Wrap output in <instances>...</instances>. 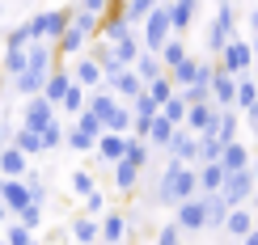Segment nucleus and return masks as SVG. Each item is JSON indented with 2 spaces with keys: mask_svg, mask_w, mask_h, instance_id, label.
<instances>
[{
  "mask_svg": "<svg viewBox=\"0 0 258 245\" xmlns=\"http://www.w3.org/2000/svg\"><path fill=\"white\" fill-rule=\"evenodd\" d=\"M0 199L9 203V211H21L30 203V186H26V174L21 178H5V190H0Z\"/></svg>",
  "mask_w": 258,
  "mask_h": 245,
  "instance_id": "24",
  "label": "nucleus"
},
{
  "mask_svg": "<svg viewBox=\"0 0 258 245\" xmlns=\"http://www.w3.org/2000/svg\"><path fill=\"white\" fill-rule=\"evenodd\" d=\"M161 114H165V119L174 123V127H178V123H186V98H182V93H174V98L161 106Z\"/></svg>",
  "mask_w": 258,
  "mask_h": 245,
  "instance_id": "40",
  "label": "nucleus"
},
{
  "mask_svg": "<svg viewBox=\"0 0 258 245\" xmlns=\"http://www.w3.org/2000/svg\"><path fill=\"white\" fill-rule=\"evenodd\" d=\"M174 220L186 228V237L190 232H203V195H190L182 203H174Z\"/></svg>",
  "mask_w": 258,
  "mask_h": 245,
  "instance_id": "15",
  "label": "nucleus"
},
{
  "mask_svg": "<svg viewBox=\"0 0 258 245\" xmlns=\"http://www.w3.org/2000/svg\"><path fill=\"white\" fill-rule=\"evenodd\" d=\"M106 5H110V0H77V9H85V13H106Z\"/></svg>",
  "mask_w": 258,
  "mask_h": 245,
  "instance_id": "50",
  "label": "nucleus"
},
{
  "mask_svg": "<svg viewBox=\"0 0 258 245\" xmlns=\"http://www.w3.org/2000/svg\"><path fill=\"white\" fill-rule=\"evenodd\" d=\"M229 207H233V203L220 195V190H208V195H203V232H220Z\"/></svg>",
  "mask_w": 258,
  "mask_h": 245,
  "instance_id": "14",
  "label": "nucleus"
},
{
  "mask_svg": "<svg viewBox=\"0 0 258 245\" xmlns=\"http://www.w3.org/2000/svg\"><path fill=\"white\" fill-rule=\"evenodd\" d=\"M169 34H174V21H169V5H161V0H157V5L144 13V21H140V42H144L148 51H161Z\"/></svg>",
  "mask_w": 258,
  "mask_h": 245,
  "instance_id": "3",
  "label": "nucleus"
},
{
  "mask_svg": "<svg viewBox=\"0 0 258 245\" xmlns=\"http://www.w3.org/2000/svg\"><path fill=\"white\" fill-rule=\"evenodd\" d=\"M250 47H254V55H258V34H250Z\"/></svg>",
  "mask_w": 258,
  "mask_h": 245,
  "instance_id": "57",
  "label": "nucleus"
},
{
  "mask_svg": "<svg viewBox=\"0 0 258 245\" xmlns=\"http://www.w3.org/2000/svg\"><path fill=\"white\" fill-rule=\"evenodd\" d=\"M5 237L13 241V245H30V241H34V228H30V224H21V220H13V224L5 228Z\"/></svg>",
  "mask_w": 258,
  "mask_h": 245,
  "instance_id": "44",
  "label": "nucleus"
},
{
  "mask_svg": "<svg viewBox=\"0 0 258 245\" xmlns=\"http://www.w3.org/2000/svg\"><path fill=\"white\" fill-rule=\"evenodd\" d=\"M241 241H245V245H258V224H254L250 232H245V237H241Z\"/></svg>",
  "mask_w": 258,
  "mask_h": 245,
  "instance_id": "53",
  "label": "nucleus"
},
{
  "mask_svg": "<svg viewBox=\"0 0 258 245\" xmlns=\"http://www.w3.org/2000/svg\"><path fill=\"white\" fill-rule=\"evenodd\" d=\"M13 144H17L26 156L47 152V148H42V131H34V127H26V123H17V127H13Z\"/></svg>",
  "mask_w": 258,
  "mask_h": 245,
  "instance_id": "26",
  "label": "nucleus"
},
{
  "mask_svg": "<svg viewBox=\"0 0 258 245\" xmlns=\"http://www.w3.org/2000/svg\"><path fill=\"white\" fill-rule=\"evenodd\" d=\"M68 85H72V68H63V63H55V68H51V76L42 80V98H47L51 106H59V98L68 93Z\"/></svg>",
  "mask_w": 258,
  "mask_h": 245,
  "instance_id": "18",
  "label": "nucleus"
},
{
  "mask_svg": "<svg viewBox=\"0 0 258 245\" xmlns=\"http://www.w3.org/2000/svg\"><path fill=\"white\" fill-rule=\"evenodd\" d=\"M245 21H250V34H258V9H250V13H245Z\"/></svg>",
  "mask_w": 258,
  "mask_h": 245,
  "instance_id": "52",
  "label": "nucleus"
},
{
  "mask_svg": "<svg viewBox=\"0 0 258 245\" xmlns=\"http://www.w3.org/2000/svg\"><path fill=\"white\" fill-rule=\"evenodd\" d=\"M153 5H157V0H123V13H127V21H136V26H140Z\"/></svg>",
  "mask_w": 258,
  "mask_h": 245,
  "instance_id": "45",
  "label": "nucleus"
},
{
  "mask_svg": "<svg viewBox=\"0 0 258 245\" xmlns=\"http://www.w3.org/2000/svg\"><path fill=\"white\" fill-rule=\"evenodd\" d=\"M72 123H77V127H81L85 135H93V140H98V135L106 131V127H102V119H98V114L89 110V106H85V110H81V114H77V119H72Z\"/></svg>",
  "mask_w": 258,
  "mask_h": 245,
  "instance_id": "39",
  "label": "nucleus"
},
{
  "mask_svg": "<svg viewBox=\"0 0 258 245\" xmlns=\"http://www.w3.org/2000/svg\"><path fill=\"white\" fill-rule=\"evenodd\" d=\"M195 148H199V135L190 131L186 123H178V127H174V135H169V144L161 148V152H165V156H174V161L195 165Z\"/></svg>",
  "mask_w": 258,
  "mask_h": 245,
  "instance_id": "10",
  "label": "nucleus"
},
{
  "mask_svg": "<svg viewBox=\"0 0 258 245\" xmlns=\"http://www.w3.org/2000/svg\"><path fill=\"white\" fill-rule=\"evenodd\" d=\"M157 55H161V63H165V68H174V63H178V59H186L190 51H186V42H182L178 34H169V38H165V47H161Z\"/></svg>",
  "mask_w": 258,
  "mask_h": 245,
  "instance_id": "35",
  "label": "nucleus"
},
{
  "mask_svg": "<svg viewBox=\"0 0 258 245\" xmlns=\"http://www.w3.org/2000/svg\"><path fill=\"white\" fill-rule=\"evenodd\" d=\"M220 165L224 169H245V165H250V148H245L241 140H229L220 148Z\"/></svg>",
  "mask_w": 258,
  "mask_h": 245,
  "instance_id": "30",
  "label": "nucleus"
},
{
  "mask_svg": "<svg viewBox=\"0 0 258 245\" xmlns=\"http://www.w3.org/2000/svg\"><path fill=\"white\" fill-rule=\"evenodd\" d=\"M199 5H203V0H169V21H174V34H178V30H186L190 21H195Z\"/></svg>",
  "mask_w": 258,
  "mask_h": 245,
  "instance_id": "27",
  "label": "nucleus"
},
{
  "mask_svg": "<svg viewBox=\"0 0 258 245\" xmlns=\"http://www.w3.org/2000/svg\"><path fill=\"white\" fill-rule=\"evenodd\" d=\"M140 178H144V165H136L132 156H119V161L110 165V186L119 190V195H136Z\"/></svg>",
  "mask_w": 258,
  "mask_h": 245,
  "instance_id": "9",
  "label": "nucleus"
},
{
  "mask_svg": "<svg viewBox=\"0 0 258 245\" xmlns=\"http://www.w3.org/2000/svg\"><path fill=\"white\" fill-rule=\"evenodd\" d=\"M68 186H72V195H77V199H85V195H89L93 186H98V178H93L89 169H72V178H68Z\"/></svg>",
  "mask_w": 258,
  "mask_h": 245,
  "instance_id": "37",
  "label": "nucleus"
},
{
  "mask_svg": "<svg viewBox=\"0 0 258 245\" xmlns=\"http://www.w3.org/2000/svg\"><path fill=\"white\" fill-rule=\"evenodd\" d=\"M241 123L250 127V131H254V140H258V102L250 106V110H241Z\"/></svg>",
  "mask_w": 258,
  "mask_h": 245,
  "instance_id": "49",
  "label": "nucleus"
},
{
  "mask_svg": "<svg viewBox=\"0 0 258 245\" xmlns=\"http://www.w3.org/2000/svg\"><path fill=\"white\" fill-rule=\"evenodd\" d=\"M72 9H77V5H55V9H38V13H30V34L55 42L63 34V26L72 21Z\"/></svg>",
  "mask_w": 258,
  "mask_h": 245,
  "instance_id": "4",
  "label": "nucleus"
},
{
  "mask_svg": "<svg viewBox=\"0 0 258 245\" xmlns=\"http://www.w3.org/2000/svg\"><path fill=\"white\" fill-rule=\"evenodd\" d=\"M102 85H106V89H110V93H119L123 102H132L136 93L144 89V80H140V72L132 68V63H123V68H114V72H106V76H102Z\"/></svg>",
  "mask_w": 258,
  "mask_h": 245,
  "instance_id": "8",
  "label": "nucleus"
},
{
  "mask_svg": "<svg viewBox=\"0 0 258 245\" xmlns=\"http://www.w3.org/2000/svg\"><path fill=\"white\" fill-rule=\"evenodd\" d=\"M190 195H199L195 165L174 161V156H169L165 169L153 178V186L144 190V203H148V207H174V203H182V199H190Z\"/></svg>",
  "mask_w": 258,
  "mask_h": 245,
  "instance_id": "1",
  "label": "nucleus"
},
{
  "mask_svg": "<svg viewBox=\"0 0 258 245\" xmlns=\"http://www.w3.org/2000/svg\"><path fill=\"white\" fill-rule=\"evenodd\" d=\"M93 144H98V140H93V135H85L77 123L63 127V148H68V152H93Z\"/></svg>",
  "mask_w": 258,
  "mask_h": 245,
  "instance_id": "33",
  "label": "nucleus"
},
{
  "mask_svg": "<svg viewBox=\"0 0 258 245\" xmlns=\"http://www.w3.org/2000/svg\"><path fill=\"white\" fill-rule=\"evenodd\" d=\"M119 156H127V131H102L98 144H93V161L110 169Z\"/></svg>",
  "mask_w": 258,
  "mask_h": 245,
  "instance_id": "11",
  "label": "nucleus"
},
{
  "mask_svg": "<svg viewBox=\"0 0 258 245\" xmlns=\"http://www.w3.org/2000/svg\"><path fill=\"white\" fill-rule=\"evenodd\" d=\"M26 169H30V156L21 152L13 140H9L5 148H0V174H5V178H21Z\"/></svg>",
  "mask_w": 258,
  "mask_h": 245,
  "instance_id": "20",
  "label": "nucleus"
},
{
  "mask_svg": "<svg viewBox=\"0 0 258 245\" xmlns=\"http://www.w3.org/2000/svg\"><path fill=\"white\" fill-rule=\"evenodd\" d=\"M9 216H13V211H9V203L0 199V224H9Z\"/></svg>",
  "mask_w": 258,
  "mask_h": 245,
  "instance_id": "54",
  "label": "nucleus"
},
{
  "mask_svg": "<svg viewBox=\"0 0 258 245\" xmlns=\"http://www.w3.org/2000/svg\"><path fill=\"white\" fill-rule=\"evenodd\" d=\"M220 148H224V140L216 131H199V148H195V165L199 161H220Z\"/></svg>",
  "mask_w": 258,
  "mask_h": 245,
  "instance_id": "31",
  "label": "nucleus"
},
{
  "mask_svg": "<svg viewBox=\"0 0 258 245\" xmlns=\"http://www.w3.org/2000/svg\"><path fill=\"white\" fill-rule=\"evenodd\" d=\"M132 68L140 72V80H153V76H161V72H165V63H161V55H157V51H148V47H140V55L132 59Z\"/></svg>",
  "mask_w": 258,
  "mask_h": 245,
  "instance_id": "25",
  "label": "nucleus"
},
{
  "mask_svg": "<svg viewBox=\"0 0 258 245\" xmlns=\"http://www.w3.org/2000/svg\"><path fill=\"white\" fill-rule=\"evenodd\" d=\"M216 119H220V106L216 102H195V106H186V127L190 131H212L216 127Z\"/></svg>",
  "mask_w": 258,
  "mask_h": 245,
  "instance_id": "17",
  "label": "nucleus"
},
{
  "mask_svg": "<svg viewBox=\"0 0 258 245\" xmlns=\"http://www.w3.org/2000/svg\"><path fill=\"white\" fill-rule=\"evenodd\" d=\"M254 59H258V55H254L250 38H237V34H233V38L220 47L216 68H224V72H233V76H237V72H254Z\"/></svg>",
  "mask_w": 258,
  "mask_h": 245,
  "instance_id": "6",
  "label": "nucleus"
},
{
  "mask_svg": "<svg viewBox=\"0 0 258 245\" xmlns=\"http://www.w3.org/2000/svg\"><path fill=\"white\" fill-rule=\"evenodd\" d=\"M250 174H254V182H258V152L250 156Z\"/></svg>",
  "mask_w": 258,
  "mask_h": 245,
  "instance_id": "56",
  "label": "nucleus"
},
{
  "mask_svg": "<svg viewBox=\"0 0 258 245\" xmlns=\"http://www.w3.org/2000/svg\"><path fill=\"white\" fill-rule=\"evenodd\" d=\"M157 110H161V106L153 102V93H148V89H140L136 98H132V114H157Z\"/></svg>",
  "mask_w": 258,
  "mask_h": 245,
  "instance_id": "47",
  "label": "nucleus"
},
{
  "mask_svg": "<svg viewBox=\"0 0 258 245\" xmlns=\"http://www.w3.org/2000/svg\"><path fill=\"white\" fill-rule=\"evenodd\" d=\"M127 156H132V161L136 165H153V144H148L144 140V135H132V131H127Z\"/></svg>",
  "mask_w": 258,
  "mask_h": 245,
  "instance_id": "34",
  "label": "nucleus"
},
{
  "mask_svg": "<svg viewBox=\"0 0 258 245\" xmlns=\"http://www.w3.org/2000/svg\"><path fill=\"white\" fill-rule=\"evenodd\" d=\"M153 237H157L161 245H178V241H186V228H182L178 220H165V224L153 228Z\"/></svg>",
  "mask_w": 258,
  "mask_h": 245,
  "instance_id": "36",
  "label": "nucleus"
},
{
  "mask_svg": "<svg viewBox=\"0 0 258 245\" xmlns=\"http://www.w3.org/2000/svg\"><path fill=\"white\" fill-rule=\"evenodd\" d=\"M110 47H114V55H119V63H132L144 42H140V34H132V38H123V42H110Z\"/></svg>",
  "mask_w": 258,
  "mask_h": 245,
  "instance_id": "42",
  "label": "nucleus"
},
{
  "mask_svg": "<svg viewBox=\"0 0 258 245\" xmlns=\"http://www.w3.org/2000/svg\"><path fill=\"white\" fill-rule=\"evenodd\" d=\"M26 186H30V199L47 203V195H51V190H47V178H42V174H30V169H26Z\"/></svg>",
  "mask_w": 258,
  "mask_h": 245,
  "instance_id": "46",
  "label": "nucleus"
},
{
  "mask_svg": "<svg viewBox=\"0 0 258 245\" xmlns=\"http://www.w3.org/2000/svg\"><path fill=\"white\" fill-rule=\"evenodd\" d=\"M0 190H5V174H0Z\"/></svg>",
  "mask_w": 258,
  "mask_h": 245,
  "instance_id": "58",
  "label": "nucleus"
},
{
  "mask_svg": "<svg viewBox=\"0 0 258 245\" xmlns=\"http://www.w3.org/2000/svg\"><path fill=\"white\" fill-rule=\"evenodd\" d=\"M220 195L229 199L233 207H237V203H250V199L258 195V182H254L250 165H245V169H229V174H224V186H220Z\"/></svg>",
  "mask_w": 258,
  "mask_h": 245,
  "instance_id": "7",
  "label": "nucleus"
},
{
  "mask_svg": "<svg viewBox=\"0 0 258 245\" xmlns=\"http://www.w3.org/2000/svg\"><path fill=\"white\" fill-rule=\"evenodd\" d=\"M42 148H47V152L63 148V123H59V114H55V119H51L47 127H42Z\"/></svg>",
  "mask_w": 258,
  "mask_h": 245,
  "instance_id": "38",
  "label": "nucleus"
},
{
  "mask_svg": "<svg viewBox=\"0 0 258 245\" xmlns=\"http://www.w3.org/2000/svg\"><path fill=\"white\" fill-rule=\"evenodd\" d=\"M85 211H89V216H102V211H106V195H102L98 186H93L89 195H85Z\"/></svg>",
  "mask_w": 258,
  "mask_h": 245,
  "instance_id": "48",
  "label": "nucleus"
},
{
  "mask_svg": "<svg viewBox=\"0 0 258 245\" xmlns=\"http://www.w3.org/2000/svg\"><path fill=\"white\" fill-rule=\"evenodd\" d=\"M42 211H47V203H38V199H30V203L21 207V211H13V216L21 220V224H30V228H38V224H42Z\"/></svg>",
  "mask_w": 258,
  "mask_h": 245,
  "instance_id": "41",
  "label": "nucleus"
},
{
  "mask_svg": "<svg viewBox=\"0 0 258 245\" xmlns=\"http://www.w3.org/2000/svg\"><path fill=\"white\" fill-rule=\"evenodd\" d=\"M98 13H85V9H72V21L63 26V34L55 38V51H59V59H72V55H81L85 47H89L93 38H98Z\"/></svg>",
  "mask_w": 258,
  "mask_h": 245,
  "instance_id": "2",
  "label": "nucleus"
},
{
  "mask_svg": "<svg viewBox=\"0 0 258 245\" xmlns=\"http://www.w3.org/2000/svg\"><path fill=\"white\" fill-rule=\"evenodd\" d=\"M30 38H34V34H30V17H21L17 26L5 34V42H9V47H30Z\"/></svg>",
  "mask_w": 258,
  "mask_h": 245,
  "instance_id": "43",
  "label": "nucleus"
},
{
  "mask_svg": "<svg viewBox=\"0 0 258 245\" xmlns=\"http://www.w3.org/2000/svg\"><path fill=\"white\" fill-rule=\"evenodd\" d=\"M55 106H51L47 98H42V93H30V98H26V106H21V123H26V127H34V131H42V127H47L51 119H55Z\"/></svg>",
  "mask_w": 258,
  "mask_h": 245,
  "instance_id": "12",
  "label": "nucleus"
},
{
  "mask_svg": "<svg viewBox=\"0 0 258 245\" xmlns=\"http://www.w3.org/2000/svg\"><path fill=\"white\" fill-rule=\"evenodd\" d=\"M254 102H258V80H254V72H237V98H233V106H237V110H250Z\"/></svg>",
  "mask_w": 258,
  "mask_h": 245,
  "instance_id": "28",
  "label": "nucleus"
},
{
  "mask_svg": "<svg viewBox=\"0 0 258 245\" xmlns=\"http://www.w3.org/2000/svg\"><path fill=\"white\" fill-rule=\"evenodd\" d=\"M233 34H237V9H233V0H216V17H212V26H208V51L220 55V47Z\"/></svg>",
  "mask_w": 258,
  "mask_h": 245,
  "instance_id": "5",
  "label": "nucleus"
},
{
  "mask_svg": "<svg viewBox=\"0 0 258 245\" xmlns=\"http://www.w3.org/2000/svg\"><path fill=\"white\" fill-rule=\"evenodd\" d=\"M233 98H237V76L216 68V76H212V102L216 106H233Z\"/></svg>",
  "mask_w": 258,
  "mask_h": 245,
  "instance_id": "23",
  "label": "nucleus"
},
{
  "mask_svg": "<svg viewBox=\"0 0 258 245\" xmlns=\"http://www.w3.org/2000/svg\"><path fill=\"white\" fill-rule=\"evenodd\" d=\"M85 106H89V89H85L81 80H72V85H68V93L59 98V106H55V110H59V114H68V119H77Z\"/></svg>",
  "mask_w": 258,
  "mask_h": 245,
  "instance_id": "22",
  "label": "nucleus"
},
{
  "mask_svg": "<svg viewBox=\"0 0 258 245\" xmlns=\"http://www.w3.org/2000/svg\"><path fill=\"white\" fill-rule=\"evenodd\" d=\"M250 228H254V211L245 207V203H237V207H229V216H224V228H220V232H224V237H237V241H241Z\"/></svg>",
  "mask_w": 258,
  "mask_h": 245,
  "instance_id": "19",
  "label": "nucleus"
},
{
  "mask_svg": "<svg viewBox=\"0 0 258 245\" xmlns=\"http://www.w3.org/2000/svg\"><path fill=\"white\" fill-rule=\"evenodd\" d=\"M224 174H229V169H224L220 161H199V165H195L199 195H208V190H220V186H224Z\"/></svg>",
  "mask_w": 258,
  "mask_h": 245,
  "instance_id": "21",
  "label": "nucleus"
},
{
  "mask_svg": "<svg viewBox=\"0 0 258 245\" xmlns=\"http://www.w3.org/2000/svg\"><path fill=\"white\" fill-rule=\"evenodd\" d=\"M169 135H174V123H169L165 114L157 110V114H153V127H148V135H144V140L153 144V148H165V144H169Z\"/></svg>",
  "mask_w": 258,
  "mask_h": 245,
  "instance_id": "32",
  "label": "nucleus"
},
{
  "mask_svg": "<svg viewBox=\"0 0 258 245\" xmlns=\"http://www.w3.org/2000/svg\"><path fill=\"white\" fill-rule=\"evenodd\" d=\"M9 140H13V127H9V119H5V114H0V148H5Z\"/></svg>",
  "mask_w": 258,
  "mask_h": 245,
  "instance_id": "51",
  "label": "nucleus"
},
{
  "mask_svg": "<svg viewBox=\"0 0 258 245\" xmlns=\"http://www.w3.org/2000/svg\"><path fill=\"white\" fill-rule=\"evenodd\" d=\"M98 237L102 241H123V237H132V216H127V211H119V207H114V211H102V216H98Z\"/></svg>",
  "mask_w": 258,
  "mask_h": 245,
  "instance_id": "13",
  "label": "nucleus"
},
{
  "mask_svg": "<svg viewBox=\"0 0 258 245\" xmlns=\"http://www.w3.org/2000/svg\"><path fill=\"white\" fill-rule=\"evenodd\" d=\"M5 93H9V76L0 72V102H5Z\"/></svg>",
  "mask_w": 258,
  "mask_h": 245,
  "instance_id": "55",
  "label": "nucleus"
},
{
  "mask_svg": "<svg viewBox=\"0 0 258 245\" xmlns=\"http://www.w3.org/2000/svg\"><path fill=\"white\" fill-rule=\"evenodd\" d=\"M68 237H72V241H98V216H89V211L72 216V224H68Z\"/></svg>",
  "mask_w": 258,
  "mask_h": 245,
  "instance_id": "29",
  "label": "nucleus"
},
{
  "mask_svg": "<svg viewBox=\"0 0 258 245\" xmlns=\"http://www.w3.org/2000/svg\"><path fill=\"white\" fill-rule=\"evenodd\" d=\"M72 80H81L85 89H98L102 85V63L89 55V51H81V55H72Z\"/></svg>",
  "mask_w": 258,
  "mask_h": 245,
  "instance_id": "16",
  "label": "nucleus"
}]
</instances>
